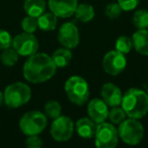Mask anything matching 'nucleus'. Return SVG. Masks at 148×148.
Wrapping results in <instances>:
<instances>
[{
	"instance_id": "obj_1",
	"label": "nucleus",
	"mask_w": 148,
	"mask_h": 148,
	"mask_svg": "<svg viewBox=\"0 0 148 148\" xmlns=\"http://www.w3.org/2000/svg\"><path fill=\"white\" fill-rule=\"evenodd\" d=\"M56 67L52 57L45 53H35L29 56L23 65V76L31 83H42L55 75Z\"/></svg>"
},
{
	"instance_id": "obj_2",
	"label": "nucleus",
	"mask_w": 148,
	"mask_h": 148,
	"mask_svg": "<svg viewBox=\"0 0 148 148\" xmlns=\"http://www.w3.org/2000/svg\"><path fill=\"white\" fill-rule=\"evenodd\" d=\"M122 109L132 119H141L148 113L147 93L139 88H130L122 97Z\"/></svg>"
},
{
	"instance_id": "obj_3",
	"label": "nucleus",
	"mask_w": 148,
	"mask_h": 148,
	"mask_svg": "<svg viewBox=\"0 0 148 148\" xmlns=\"http://www.w3.org/2000/svg\"><path fill=\"white\" fill-rule=\"evenodd\" d=\"M65 93L71 103L77 106H83L89 99V86L84 78L74 75L66 80Z\"/></svg>"
},
{
	"instance_id": "obj_4",
	"label": "nucleus",
	"mask_w": 148,
	"mask_h": 148,
	"mask_svg": "<svg viewBox=\"0 0 148 148\" xmlns=\"http://www.w3.org/2000/svg\"><path fill=\"white\" fill-rule=\"evenodd\" d=\"M31 88L23 82L11 83L5 88L3 93L4 103L10 109H17L25 105L31 99Z\"/></svg>"
},
{
	"instance_id": "obj_5",
	"label": "nucleus",
	"mask_w": 148,
	"mask_h": 148,
	"mask_svg": "<svg viewBox=\"0 0 148 148\" xmlns=\"http://www.w3.org/2000/svg\"><path fill=\"white\" fill-rule=\"evenodd\" d=\"M47 116L39 111L25 113L19 120V128L25 135H39L47 127Z\"/></svg>"
},
{
	"instance_id": "obj_6",
	"label": "nucleus",
	"mask_w": 148,
	"mask_h": 148,
	"mask_svg": "<svg viewBox=\"0 0 148 148\" xmlns=\"http://www.w3.org/2000/svg\"><path fill=\"white\" fill-rule=\"evenodd\" d=\"M118 133L124 143L129 145H137L143 139L144 128L137 119L129 118L119 124Z\"/></svg>"
},
{
	"instance_id": "obj_7",
	"label": "nucleus",
	"mask_w": 148,
	"mask_h": 148,
	"mask_svg": "<svg viewBox=\"0 0 148 148\" xmlns=\"http://www.w3.org/2000/svg\"><path fill=\"white\" fill-rule=\"evenodd\" d=\"M95 146L99 148H114L119 142V133L114 124L103 122L97 125L95 134Z\"/></svg>"
},
{
	"instance_id": "obj_8",
	"label": "nucleus",
	"mask_w": 148,
	"mask_h": 148,
	"mask_svg": "<svg viewBox=\"0 0 148 148\" xmlns=\"http://www.w3.org/2000/svg\"><path fill=\"white\" fill-rule=\"evenodd\" d=\"M51 136L57 142H66L72 137L74 132V123L65 116L54 119L51 126Z\"/></svg>"
},
{
	"instance_id": "obj_9",
	"label": "nucleus",
	"mask_w": 148,
	"mask_h": 148,
	"mask_svg": "<svg viewBox=\"0 0 148 148\" xmlns=\"http://www.w3.org/2000/svg\"><path fill=\"white\" fill-rule=\"evenodd\" d=\"M12 48L21 56H31L37 53L39 42L31 33H21L12 40Z\"/></svg>"
},
{
	"instance_id": "obj_10",
	"label": "nucleus",
	"mask_w": 148,
	"mask_h": 148,
	"mask_svg": "<svg viewBox=\"0 0 148 148\" xmlns=\"http://www.w3.org/2000/svg\"><path fill=\"white\" fill-rule=\"evenodd\" d=\"M127 65L125 54L113 50L105 55L103 59V68L106 73L112 76H117L125 70Z\"/></svg>"
},
{
	"instance_id": "obj_11",
	"label": "nucleus",
	"mask_w": 148,
	"mask_h": 148,
	"mask_svg": "<svg viewBox=\"0 0 148 148\" xmlns=\"http://www.w3.org/2000/svg\"><path fill=\"white\" fill-rule=\"evenodd\" d=\"M79 31L72 23H65L61 25L58 32V41L67 49H74L79 44Z\"/></svg>"
},
{
	"instance_id": "obj_12",
	"label": "nucleus",
	"mask_w": 148,
	"mask_h": 148,
	"mask_svg": "<svg viewBox=\"0 0 148 148\" xmlns=\"http://www.w3.org/2000/svg\"><path fill=\"white\" fill-rule=\"evenodd\" d=\"M49 8L57 17H70L74 14L76 9L77 0H49Z\"/></svg>"
},
{
	"instance_id": "obj_13",
	"label": "nucleus",
	"mask_w": 148,
	"mask_h": 148,
	"mask_svg": "<svg viewBox=\"0 0 148 148\" xmlns=\"http://www.w3.org/2000/svg\"><path fill=\"white\" fill-rule=\"evenodd\" d=\"M87 113L89 118L95 124L103 123L108 119L109 115L108 105L103 101V99H92L89 101L87 106Z\"/></svg>"
},
{
	"instance_id": "obj_14",
	"label": "nucleus",
	"mask_w": 148,
	"mask_h": 148,
	"mask_svg": "<svg viewBox=\"0 0 148 148\" xmlns=\"http://www.w3.org/2000/svg\"><path fill=\"white\" fill-rule=\"evenodd\" d=\"M101 95L103 101L108 105V107H118L122 101V91L114 83H105L101 87Z\"/></svg>"
},
{
	"instance_id": "obj_15",
	"label": "nucleus",
	"mask_w": 148,
	"mask_h": 148,
	"mask_svg": "<svg viewBox=\"0 0 148 148\" xmlns=\"http://www.w3.org/2000/svg\"><path fill=\"white\" fill-rule=\"evenodd\" d=\"M132 45L136 52L141 55H148V29H142L135 32L132 38Z\"/></svg>"
},
{
	"instance_id": "obj_16",
	"label": "nucleus",
	"mask_w": 148,
	"mask_h": 148,
	"mask_svg": "<svg viewBox=\"0 0 148 148\" xmlns=\"http://www.w3.org/2000/svg\"><path fill=\"white\" fill-rule=\"evenodd\" d=\"M76 131L80 137L84 139H90L95 137L97 124L90 118H81L76 122Z\"/></svg>"
},
{
	"instance_id": "obj_17",
	"label": "nucleus",
	"mask_w": 148,
	"mask_h": 148,
	"mask_svg": "<svg viewBox=\"0 0 148 148\" xmlns=\"http://www.w3.org/2000/svg\"><path fill=\"white\" fill-rule=\"evenodd\" d=\"M23 9L27 15L38 17L45 12L46 1L45 0H25Z\"/></svg>"
},
{
	"instance_id": "obj_18",
	"label": "nucleus",
	"mask_w": 148,
	"mask_h": 148,
	"mask_svg": "<svg viewBox=\"0 0 148 148\" xmlns=\"http://www.w3.org/2000/svg\"><path fill=\"white\" fill-rule=\"evenodd\" d=\"M38 19V27L44 32L54 31L57 27L58 19L54 13L52 12H44L40 16L37 17Z\"/></svg>"
},
{
	"instance_id": "obj_19",
	"label": "nucleus",
	"mask_w": 148,
	"mask_h": 148,
	"mask_svg": "<svg viewBox=\"0 0 148 148\" xmlns=\"http://www.w3.org/2000/svg\"><path fill=\"white\" fill-rule=\"evenodd\" d=\"M74 14H75L77 21H81V23H88V21H92L95 13V9L90 4L82 3V4L77 5Z\"/></svg>"
},
{
	"instance_id": "obj_20",
	"label": "nucleus",
	"mask_w": 148,
	"mask_h": 148,
	"mask_svg": "<svg viewBox=\"0 0 148 148\" xmlns=\"http://www.w3.org/2000/svg\"><path fill=\"white\" fill-rule=\"evenodd\" d=\"M52 59H53V62L55 63L56 67L63 68L70 63L72 59V53L70 52V49L61 48V49H58L54 52Z\"/></svg>"
},
{
	"instance_id": "obj_21",
	"label": "nucleus",
	"mask_w": 148,
	"mask_h": 148,
	"mask_svg": "<svg viewBox=\"0 0 148 148\" xmlns=\"http://www.w3.org/2000/svg\"><path fill=\"white\" fill-rule=\"evenodd\" d=\"M133 25L136 29H142L148 27V11L146 9H139L133 15Z\"/></svg>"
},
{
	"instance_id": "obj_22",
	"label": "nucleus",
	"mask_w": 148,
	"mask_h": 148,
	"mask_svg": "<svg viewBox=\"0 0 148 148\" xmlns=\"http://www.w3.org/2000/svg\"><path fill=\"white\" fill-rule=\"evenodd\" d=\"M18 56V53L13 48L10 47L8 49L3 50L2 54H1V62L3 63V65L7 66V67H11L17 62Z\"/></svg>"
},
{
	"instance_id": "obj_23",
	"label": "nucleus",
	"mask_w": 148,
	"mask_h": 148,
	"mask_svg": "<svg viewBox=\"0 0 148 148\" xmlns=\"http://www.w3.org/2000/svg\"><path fill=\"white\" fill-rule=\"evenodd\" d=\"M45 115L50 119H56L61 116L62 108L57 101H49L45 105Z\"/></svg>"
},
{
	"instance_id": "obj_24",
	"label": "nucleus",
	"mask_w": 148,
	"mask_h": 148,
	"mask_svg": "<svg viewBox=\"0 0 148 148\" xmlns=\"http://www.w3.org/2000/svg\"><path fill=\"white\" fill-rule=\"evenodd\" d=\"M116 50L123 54H128L131 51L132 47V40L127 36H121L116 41Z\"/></svg>"
},
{
	"instance_id": "obj_25",
	"label": "nucleus",
	"mask_w": 148,
	"mask_h": 148,
	"mask_svg": "<svg viewBox=\"0 0 148 148\" xmlns=\"http://www.w3.org/2000/svg\"><path fill=\"white\" fill-rule=\"evenodd\" d=\"M126 113L122 108L118 107H113L112 110L109 112V115H108V118L110 119V121L112 122V124H117L119 125L120 123L124 121L126 119Z\"/></svg>"
},
{
	"instance_id": "obj_26",
	"label": "nucleus",
	"mask_w": 148,
	"mask_h": 148,
	"mask_svg": "<svg viewBox=\"0 0 148 148\" xmlns=\"http://www.w3.org/2000/svg\"><path fill=\"white\" fill-rule=\"evenodd\" d=\"M21 27L25 33H31L34 34L38 29V19L37 17L29 16L27 15V17L23 19L21 21Z\"/></svg>"
},
{
	"instance_id": "obj_27",
	"label": "nucleus",
	"mask_w": 148,
	"mask_h": 148,
	"mask_svg": "<svg viewBox=\"0 0 148 148\" xmlns=\"http://www.w3.org/2000/svg\"><path fill=\"white\" fill-rule=\"evenodd\" d=\"M105 13L109 18L115 19L121 15L122 13V8L120 7V5L118 3H110L106 6Z\"/></svg>"
},
{
	"instance_id": "obj_28",
	"label": "nucleus",
	"mask_w": 148,
	"mask_h": 148,
	"mask_svg": "<svg viewBox=\"0 0 148 148\" xmlns=\"http://www.w3.org/2000/svg\"><path fill=\"white\" fill-rule=\"evenodd\" d=\"M12 37L8 32L0 29V50H5L12 47Z\"/></svg>"
},
{
	"instance_id": "obj_29",
	"label": "nucleus",
	"mask_w": 148,
	"mask_h": 148,
	"mask_svg": "<svg viewBox=\"0 0 148 148\" xmlns=\"http://www.w3.org/2000/svg\"><path fill=\"white\" fill-rule=\"evenodd\" d=\"M140 0H118V4L122 8V10L130 11L133 10L139 4Z\"/></svg>"
},
{
	"instance_id": "obj_30",
	"label": "nucleus",
	"mask_w": 148,
	"mask_h": 148,
	"mask_svg": "<svg viewBox=\"0 0 148 148\" xmlns=\"http://www.w3.org/2000/svg\"><path fill=\"white\" fill-rule=\"evenodd\" d=\"M42 145H43V142L38 135L29 136L25 141V146L29 148H40Z\"/></svg>"
},
{
	"instance_id": "obj_31",
	"label": "nucleus",
	"mask_w": 148,
	"mask_h": 148,
	"mask_svg": "<svg viewBox=\"0 0 148 148\" xmlns=\"http://www.w3.org/2000/svg\"><path fill=\"white\" fill-rule=\"evenodd\" d=\"M3 103H4V97H3V93L0 90V106L2 105Z\"/></svg>"
},
{
	"instance_id": "obj_32",
	"label": "nucleus",
	"mask_w": 148,
	"mask_h": 148,
	"mask_svg": "<svg viewBox=\"0 0 148 148\" xmlns=\"http://www.w3.org/2000/svg\"><path fill=\"white\" fill-rule=\"evenodd\" d=\"M146 93H147V97H148V90H147V92H146Z\"/></svg>"
}]
</instances>
